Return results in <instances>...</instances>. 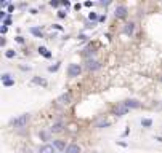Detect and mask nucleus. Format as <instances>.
<instances>
[{
  "label": "nucleus",
  "mask_w": 162,
  "mask_h": 153,
  "mask_svg": "<svg viewBox=\"0 0 162 153\" xmlns=\"http://www.w3.org/2000/svg\"><path fill=\"white\" fill-rule=\"evenodd\" d=\"M39 137H40L42 140H50V133H47V131H40V133H39Z\"/></svg>",
  "instance_id": "nucleus-15"
},
{
  "label": "nucleus",
  "mask_w": 162,
  "mask_h": 153,
  "mask_svg": "<svg viewBox=\"0 0 162 153\" xmlns=\"http://www.w3.org/2000/svg\"><path fill=\"white\" fill-rule=\"evenodd\" d=\"M133 31H135V24L133 22H128V24H125V27H124V32L127 35H132L133 34Z\"/></svg>",
  "instance_id": "nucleus-11"
},
{
  "label": "nucleus",
  "mask_w": 162,
  "mask_h": 153,
  "mask_svg": "<svg viewBox=\"0 0 162 153\" xmlns=\"http://www.w3.org/2000/svg\"><path fill=\"white\" fill-rule=\"evenodd\" d=\"M0 32H2V34H7V27H5V26L3 27H0Z\"/></svg>",
  "instance_id": "nucleus-33"
},
{
  "label": "nucleus",
  "mask_w": 162,
  "mask_h": 153,
  "mask_svg": "<svg viewBox=\"0 0 162 153\" xmlns=\"http://www.w3.org/2000/svg\"><path fill=\"white\" fill-rule=\"evenodd\" d=\"M59 153H61V152H59Z\"/></svg>",
  "instance_id": "nucleus-37"
},
{
  "label": "nucleus",
  "mask_w": 162,
  "mask_h": 153,
  "mask_svg": "<svg viewBox=\"0 0 162 153\" xmlns=\"http://www.w3.org/2000/svg\"><path fill=\"white\" fill-rule=\"evenodd\" d=\"M29 118H31V115L29 113H23V115H19L18 118H13L10 121V124L13 126V128H24L26 124H28Z\"/></svg>",
  "instance_id": "nucleus-1"
},
{
  "label": "nucleus",
  "mask_w": 162,
  "mask_h": 153,
  "mask_svg": "<svg viewBox=\"0 0 162 153\" xmlns=\"http://www.w3.org/2000/svg\"><path fill=\"white\" fill-rule=\"evenodd\" d=\"M88 19L92 21V22H95V21H98V19H100V16H98L97 13H90V14H88Z\"/></svg>",
  "instance_id": "nucleus-17"
},
{
  "label": "nucleus",
  "mask_w": 162,
  "mask_h": 153,
  "mask_svg": "<svg viewBox=\"0 0 162 153\" xmlns=\"http://www.w3.org/2000/svg\"><path fill=\"white\" fill-rule=\"evenodd\" d=\"M5 43H7V40H5V38H0V45H2V46H3Z\"/></svg>",
  "instance_id": "nucleus-35"
},
{
  "label": "nucleus",
  "mask_w": 162,
  "mask_h": 153,
  "mask_svg": "<svg viewBox=\"0 0 162 153\" xmlns=\"http://www.w3.org/2000/svg\"><path fill=\"white\" fill-rule=\"evenodd\" d=\"M50 5H52V7H59V5H61V2H56V0H52V2H50Z\"/></svg>",
  "instance_id": "nucleus-24"
},
{
  "label": "nucleus",
  "mask_w": 162,
  "mask_h": 153,
  "mask_svg": "<svg viewBox=\"0 0 162 153\" xmlns=\"http://www.w3.org/2000/svg\"><path fill=\"white\" fill-rule=\"evenodd\" d=\"M156 140H159V142H162V137H156Z\"/></svg>",
  "instance_id": "nucleus-36"
},
{
  "label": "nucleus",
  "mask_w": 162,
  "mask_h": 153,
  "mask_svg": "<svg viewBox=\"0 0 162 153\" xmlns=\"http://www.w3.org/2000/svg\"><path fill=\"white\" fill-rule=\"evenodd\" d=\"M98 21H100V22H104V21H106V14H101V16H100V19H98Z\"/></svg>",
  "instance_id": "nucleus-27"
},
{
  "label": "nucleus",
  "mask_w": 162,
  "mask_h": 153,
  "mask_svg": "<svg viewBox=\"0 0 162 153\" xmlns=\"http://www.w3.org/2000/svg\"><path fill=\"white\" fill-rule=\"evenodd\" d=\"M16 41H18V43H24V38H23V37H16Z\"/></svg>",
  "instance_id": "nucleus-29"
},
{
  "label": "nucleus",
  "mask_w": 162,
  "mask_h": 153,
  "mask_svg": "<svg viewBox=\"0 0 162 153\" xmlns=\"http://www.w3.org/2000/svg\"><path fill=\"white\" fill-rule=\"evenodd\" d=\"M8 80H11V75L8 73V72H5V73H2V82H8Z\"/></svg>",
  "instance_id": "nucleus-18"
},
{
  "label": "nucleus",
  "mask_w": 162,
  "mask_h": 153,
  "mask_svg": "<svg viewBox=\"0 0 162 153\" xmlns=\"http://www.w3.org/2000/svg\"><path fill=\"white\" fill-rule=\"evenodd\" d=\"M151 124H152V120H149V118H143L141 120V126H143V128H149Z\"/></svg>",
  "instance_id": "nucleus-16"
},
{
  "label": "nucleus",
  "mask_w": 162,
  "mask_h": 153,
  "mask_svg": "<svg viewBox=\"0 0 162 153\" xmlns=\"http://www.w3.org/2000/svg\"><path fill=\"white\" fill-rule=\"evenodd\" d=\"M63 128H64V124H63V123H55V124L52 126V133H61L63 131Z\"/></svg>",
  "instance_id": "nucleus-12"
},
{
  "label": "nucleus",
  "mask_w": 162,
  "mask_h": 153,
  "mask_svg": "<svg viewBox=\"0 0 162 153\" xmlns=\"http://www.w3.org/2000/svg\"><path fill=\"white\" fill-rule=\"evenodd\" d=\"M56 102H59V104H63V105H68L69 102H71V92H64V94H61Z\"/></svg>",
  "instance_id": "nucleus-5"
},
{
  "label": "nucleus",
  "mask_w": 162,
  "mask_h": 153,
  "mask_svg": "<svg viewBox=\"0 0 162 153\" xmlns=\"http://www.w3.org/2000/svg\"><path fill=\"white\" fill-rule=\"evenodd\" d=\"M31 32H32V35H35V37H39V38H42V31L39 27H31Z\"/></svg>",
  "instance_id": "nucleus-14"
},
{
  "label": "nucleus",
  "mask_w": 162,
  "mask_h": 153,
  "mask_svg": "<svg viewBox=\"0 0 162 153\" xmlns=\"http://www.w3.org/2000/svg\"><path fill=\"white\" fill-rule=\"evenodd\" d=\"M66 153H80V147L76 145V143H71V145H68V148H66Z\"/></svg>",
  "instance_id": "nucleus-10"
},
{
  "label": "nucleus",
  "mask_w": 162,
  "mask_h": 153,
  "mask_svg": "<svg viewBox=\"0 0 162 153\" xmlns=\"http://www.w3.org/2000/svg\"><path fill=\"white\" fill-rule=\"evenodd\" d=\"M58 16L59 18H66V11H58Z\"/></svg>",
  "instance_id": "nucleus-28"
},
{
  "label": "nucleus",
  "mask_w": 162,
  "mask_h": 153,
  "mask_svg": "<svg viewBox=\"0 0 162 153\" xmlns=\"http://www.w3.org/2000/svg\"><path fill=\"white\" fill-rule=\"evenodd\" d=\"M5 86H13L14 85V80H8V82H3Z\"/></svg>",
  "instance_id": "nucleus-25"
},
{
  "label": "nucleus",
  "mask_w": 162,
  "mask_h": 153,
  "mask_svg": "<svg viewBox=\"0 0 162 153\" xmlns=\"http://www.w3.org/2000/svg\"><path fill=\"white\" fill-rule=\"evenodd\" d=\"M100 67H101V64L98 61H95V59H90V61L87 62V69H88V70H98Z\"/></svg>",
  "instance_id": "nucleus-7"
},
{
  "label": "nucleus",
  "mask_w": 162,
  "mask_h": 153,
  "mask_svg": "<svg viewBox=\"0 0 162 153\" xmlns=\"http://www.w3.org/2000/svg\"><path fill=\"white\" fill-rule=\"evenodd\" d=\"M53 27H55V29H58V31H63V27L59 26V24H53Z\"/></svg>",
  "instance_id": "nucleus-30"
},
{
  "label": "nucleus",
  "mask_w": 162,
  "mask_h": 153,
  "mask_svg": "<svg viewBox=\"0 0 162 153\" xmlns=\"http://www.w3.org/2000/svg\"><path fill=\"white\" fill-rule=\"evenodd\" d=\"M79 40H87V37H85L83 34H80V35H79Z\"/></svg>",
  "instance_id": "nucleus-34"
},
{
  "label": "nucleus",
  "mask_w": 162,
  "mask_h": 153,
  "mask_svg": "<svg viewBox=\"0 0 162 153\" xmlns=\"http://www.w3.org/2000/svg\"><path fill=\"white\" fill-rule=\"evenodd\" d=\"M127 112H128V109L125 107L124 102H122V104H119V105L114 109V113H116L117 116H124V115H127Z\"/></svg>",
  "instance_id": "nucleus-4"
},
{
  "label": "nucleus",
  "mask_w": 162,
  "mask_h": 153,
  "mask_svg": "<svg viewBox=\"0 0 162 153\" xmlns=\"http://www.w3.org/2000/svg\"><path fill=\"white\" fill-rule=\"evenodd\" d=\"M53 147H55L56 150H59V152H63V150L66 148V142L64 140H53Z\"/></svg>",
  "instance_id": "nucleus-9"
},
{
  "label": "nucleus",
  "mask_w": 162,
  "mask_h": 153,
  "mask_svg": "<svg viewBox=\"0 0 162 153\" xmlns=\"http://www.w3.org/2000/svg\"><path fill=\"white\" fill-rule=\"evenodd\" d=\"M39 53H40L42 56H45V58H52V53H50V51L47 50L45 46H40V48H39Z\"/></svg>",
  "instance_id": "nucleus-13"
},
{
  "label": "nucleus",
  "mask_w": 162,
  "mask_h": 153,
  "mask_svg": "<svg viewBox=\"0 0 162 153\" xmlns=\"http://www.w3.org/2000/svg\"><path fill=\"white\" fill-rule=\"evenodd\" d=\"M85 27H87V29H92V27H95V22H90V21H87Z\"/></svg>",
  "instance_id": "nucleus-26"
},
{
  "label": "nucleus",
  "mask_w": 162,
  "mask_h": 153,
  "mask_svg": "<svg viewBox=\"0 0 162 153\" xmlns=\"http://www.w3.org/2000/svg\"><path fill=\"white\" fill-rule=\"evenodd\" d=\"M34 83H39V85H47V82H45V80L43 78H39V77H35V78H34Z\"/></svg>",
  "instance_id": "nucleus-19"
},
{
  "label": "nucleus",
  "mask_w": 162,
  "mask_h": 153,
  "mask_svg": "<svg viewBox=\"0 0 162 153\" xmlns=\"http://www.w3.org/2000/svg\"><path fill=\"white\" fill-rule=\"evenodd\" d=\"M80 72H82V67L79 64H69L68 67V75L69 77H79Z\"/></svg>",
  "instance_id": "nucleus-2"
},
{
  "label": "nucleus",
  "mask_w": 162,
  "mask_h": 153,
  "mask_svg": "<svg viewBox=\"0 0 162 153\" xmlns=\"http://www.w3.org/2000/svg\"><path fill=\"white\" fill-rule=\"evenodd\" d=\"M58 69H59V62H58V64H55V65H52V67H48V70L50 72H56Z\"/></svg>",
  "instance_id": "nucleus-22"
},
{
  "label": "nucleus",
  "mask_w": 162,
  "mask_h": 153,
  "mask_svg": "<svg viewBox=\"0 0 162 153\" xmlns=\"http://www.w3.org/2000/svg\"><path fill=\"white\" fill-rule=\"evenodd\" d=\"M124 104H125V107H127L128 110L130 109H138V107H140V102H138L136 99H128V101L124 102Z\"/></svg>",
  "instance_id": "nucleus-6"
},
{
  "label": "nucleus",
  "mask_w": 162,
  "mask_h": 153,
  "mask_svg": "<svg viewBox=\"0 0 162 153\" xmlns=\"http://www.w3.org/2000/svg\"><path fill=\"white\" fill-rule=\"evenodd\" d=\"M74 8H76V10H77V11H79V10H80V8H82V5H80V3H76V5H74Z\"/></svg>",
  "instance_id": "nucleus-31"
},
{
  "label": "nucleus",
  "mask_w": 162,
  "mask_h": 153,
  "mask_svg": "<svg viewBox=\"0 0 162 153\" xmlns=\"http://www.w3.org/2000/svg\"><path fill=\"white\" fill-rule=\"evenodd\" d=\"M11 11H14V5H10V7H8V13H11Z\"/></svg>",
  "instance_id": "nucleus-32"
},
{
  "label": "nucleus",
  "mask_w": 162,
  "mask_h": 153,
  "mask_svg": "<svg viewBox=\"0 0 162 153\" xmlns=\"http://www.w3.org/2000/svg\"><path fill=\"white\" fill-rule=\"evenodd\" d=\"M10 24H11V16H10V14H8V16L3 19V26H5V27H7V26H10Z\"/></svg>",
  "instance_id": "nucleus-21"
},
{
  "label": "nucleus",
  "mask_w": 162,
  "mask_h": 153,
  "mask_svg": "<svg viewBox=\"0 0 162 153\" xmlns=\"http://www.w3.org/2000/svg\"><path fill=\"white\" fill-rule=\"evenodd\" d=\"M61 5H63V7H66V8H69V7H71V2H69V0H63Z\"/></svg>",
  "instance_id": "nucleus-23"
},
{
  "label": "nucleus",
  "mask_w": 162,
  "mask_h": 153,
  "mask_svg": "<svg viewBox=\"0 0 162 153\" xmlns=\"http://www.w3.org/2000/svg\"><path fill=\"white\" fill-rule=\"evenodd\" d=\"M39 153H56V152H55V147L47 143V145H42V147H40Z\"/></svg>",
  "instance_id": "nucleus-8"
},
{
  "label": "nucleus",
  "mask_w": 162,
  "mask_h": 153,
  "mask_svg": "<svg viewBox=\"0 0 162 153\" xmlns=\"http://www.w3.org/2000/svg\"><path fill=\"white\" fill-rule=\"evenodd\" d=\"M14 54H16V53H14L13 50H8L7 53H5V56H7L8 59H11V58H14Z\"/></svg>",
  "instance_id": "nucleus-20"
},
{
  "label": "nucleus",
  "mask_w": 162,
  "mask_h": 153,
  "mask_svg": "<svg viewBox=\"0 0 162 153\" xmlns=\"http://www.w3.org/2000/svg\"><path fill=\"white\" fill-rule=\"evenodd\" d=\"M114 16L119 18V19L125 18V16H127V7H124V5H119V7L116 8V11H114Z\"/></svg>",
  "instance_id": "nucleus-3"
}]
</instances>
